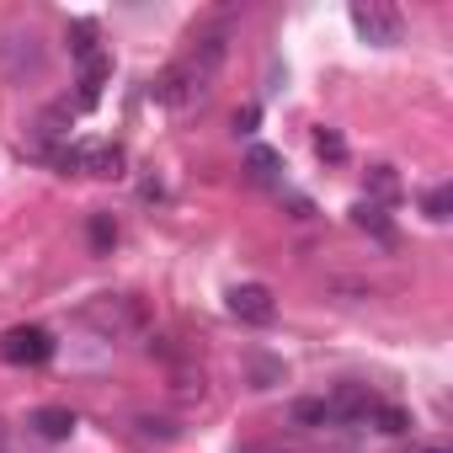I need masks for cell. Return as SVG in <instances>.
I'll list each match as a JSON object with an SVG mask.
<instances>
[{
  "instance_id": "17",
  "label": "cell",
  "mask_w": 453,
  "mask_h": 453,
  "mask_svg": "<svg viewBox=\"0 0 453 453\" xmlns=\"http://www.w3.org/2000/svg\"><path fill=\"white\" fill-rule=\"evenodd\" d=\"M65 38H70V54H75V59L102 54V49H96V22H70V33H65Z\"/></svg>"
},
{
  "instance_id": "14",
  "label": "cell",
  "mask_w": 453,
  "mask_h": 453,
  "mask_svg": "<svg viewBox=\"0 0 453 453\" xmlns=\"http://www.w3.org/2000/svg\"><path fill=\"white\" fill-rule=\"evenodd\" d=\"M288 416H294V426H310V432H315V426H336L331 400H294V411H288Z\"/></svg>"
},
{
  "instance_id": "19",
  "label": "cell",
  "mask_w": 453,
  "mask_h": 453,
  "mask_svg": "<svg viewBox=\"0 0 453 453\" xmlns=\"http://www.w3.org/2000/svg\"><path fill=\"white\" fill-rule=\"evenodd\" d=\"M421 208H426V219H432V224H442V219H448V208H453V187H448V181H437V187L421 197Z\"/></svg>"
},
{
  "instance_id": "3",
  "label": "cell",
  "mask_w": 453,
  "mask_h": 453,
  "mask_svg": "<svg viewBox=\"0 0 453 453\" xmlns=\"http://www.w3.org/2000/svg\"><path fill=\"white\" fill-rule=\"evenodd\" d=\"M0 75H6L12 86H27V81L43 75V43H38V33L12 27L6 38H0Z\"/></svg>"
},
{
  "instance_id": "8",
  "label": "cell",
  "mask_w": 453,
  "mask_h": 453,
  "mask_svg": "<svg viewBox=\"0 0 453 453\" xmlns=\"http://www.w3.org/2000/svg\"><path fill=\"white\" fill-rule=\"evenodd\" d=\"M123 165H128L123 144H81V171L86 176H123Z\"/></svg>"
},
{
  "instance_id": "1",
  "label": "cell",
  "mask_w": 453,
  "mask_h": 453,
  "mask_svg": "<svg viewBox=\"0 0 453 453\" xmlns=\"http://www.w3.org/2000/svg\"><path fill=\"white\" fill-rule=\"evenodd\" d=\"M219 65H224V33H203L176 65H165L160 75H155V102L160 107H171V112H187V107H197L203 96H208V86H213V75H219Z\"/></svg>"
},
{
  "instance_id": "6",
  "label": "cell",
  "mask_w": 453,
  "mask_h": 453,
  "mask_svg": "<svg viewBox=\"0 0 453 453\" xmlns=\"http://www.w3.org/2000/svg\"><path fill=\"white\" fill-rule=\"evenodd\" d=\"M224 304H230V315L241 326H273L278 320V299L267 283H235L230 294H224Z\"/></svg>"
},
{
  "instance_id": "11",
  "label": "cell",
  "mask_w": 453,
  "mask_h": 453,
  "mask_svg": "<svg viewBox=\"0 0 453 453\" xmlns=\"http://www.w3.org/2000/svg\"><path fill=\"white\" fill-rule=\"evenodd\" d=\"M107 70H112V59H107V54H91V59H81V107H96V102H102Z\"/></svg>"
},
{
  "instance_id": "20",
  "label": "cell",
  "mask_w": 453,
  "mask_h": 453,
  "mask_svg": "<svg viewBox=\"0 0 453 453\" xmlns=\"http://www.w3.org/2000/svg\"><path fill=\"white\" fill-rule=\"evenodd\" d=\"M257 123H262V107H257V102H246V107L235 112V134H257Z\"/></svg>"
},
{
  "instance_id": "2",
  "label": "cell",
  "mask_w": 453,
  "mask_h": 453,
  "mask_svg": "<svg viewBox=\"0 0 453 453\" xmlns=\"http://www.w3.org/2000/svg\"><path fill=\"white\" fill-rule=\"evenodd\" d=\"M81 320H86L96 336H107V342H123V336H139V331H144V310H139V299H128V294H102V299H91V304L81 310Z\"/></svg>"
},
{
  "instance_id": "10",
  "label": "cell",
  "mask_w": 453,
  "mask_h": 453,
  "mask_svg": "<svg viewBox=\"0 0 453 453\" xmlns=\"http://www.w3.org/2000/svg\"><path fill=\"white\" fill-rule=\"evenodd\" d=\"M246 176H251L257 187H283V160H278V150L251 144V155H246Z\"/></svg>"
},
{
  "instance_id": "4",
  "label": "cell",
  "mask_w": 453,
  "mask_h": 453,
  "mask_svg": "<svg viewBox=\"0 0 453 453\" xmlns=\"http://www.w3.org/2000/svg\"><path fill=\"white\" fill-rule=\"evenodd\" d=\"M352 27H357V38L363 43H373V49H395L400 43V33H405V17L395 12V6H384V0H352Z\"/></svg>"
},
{
  "instance_id": "12",
  "label": "cell",
  "mask_w": 453,
  "mask_h": 453,
  "mask_svg": "<svg viewBox=\"0 0 453 453\" xmlns=\"http://www.w3.org/2000/svg\"><path fill=\"white\" fill-rule=\"evenodd\" d=\"M395 197H400L395 165H373V171H368V197H363V203H379V208H384V203H395Z\"/></svg>"
},
{
  "instance_id": "18",
  "label": "cell",
  "mask_w": 453,
  "mask_h": 453,
  "mask_svg": "<svg viewBox=\"0 0 453 453\" xmlns=\"http://www.w3.org/2000/svg\"><path fill=\"white\" fill-rule=\"evenodd\" d=\"M315 155H320V160H331V165H342V160H347V139H342L336 128H326V123H320V128H315Z\"/></svg>"
},
{
  "instance_id": "7",
  "label": "cell",
  "mask_w": 453,
  "mask_h": 453,
  "mask_svg": "<svg viewBox=\"0 0 453 453\" xmlns=\"http://www.w3.org/2000/svg\"><path fill=\"white\" fill-rule=\"evenodd\" d=\"M27 426H33L43 442H65V437L75 432V411H70V405H38V411L27 416Z\"/></svg>"
},
{
  "instance_id": "13",
  "label": "cell",
  "mask_w": 453,
  "mask_h": 453,
  "mask_svg": "<svg viewBox=\"0 0 453 453\" xmlns=\"http://www.w3.org/2000/svg\"><path fill=\"white\" fill-rule=\"evenodd\" d=\"M246 368H251V389H273V384H283V379H288V368H283L278 357H262V352H251V357H246Z\"/></svg>"
},
{
  "instance_id": "9",
  "label": "cell",
  "mask_w": 453,
  "mask_h": 453,
  "mask_svg": "<svg viewBox=\"0 0 453 453\" xmlns=\"http://www.w3.org/2000/svg\"><path fill=\"white\" fill-rule=\"evenodd\" d=\"M352 224H357V230H368L384 251H395V224H389V213L379 203H352Z\"/></svg>"
},
{
  "instance_id": "21",
  "label": "cell",
  "mask_w": 453,
  "mask_h": 453,
  "mask_svg": "<svg viewBox=\"0 0 453 453\" xmlns=\"http://www.w3.org/2000/svg\"><path fill=\"white\" fill-rule=\"evenodd\" d=\"M421 453H448V448H421Z\"/></svg>"
},
{
  "instance_id": "16",
  "label": "cell",
  "mask_w": 453,
  "mask_h": 453,
  "mask_svg": "<svg viewBox=\"0 0 453 453\" xmlns=\"http://www.w3.org/2000/svg\"><path fill=\"white\" fill-rule=\"evenodd\" d=\"M368 421H373L379 432H389V437H400V432L411 426V411H400V405H384V400H379V405L368 411Z\"/></svg>"
},
{
  "instance_id": "5",
  "label": "cell",
  "mask_w": 453,
  "mask_h": 453,
  "mask_svg": "<svg viewBox=\"0 0 453 453\" xmlns=\"http://www.w3.org/2000/svg\"><path fill=\"white\" fill-rule=\"evenodd\" d=\"M0 357H6L12 368H43L54 357V336L43 326H12L6 336H0Z\"/></svg>"
},
{
  "instance_id": "15",
  "label": "cell",
  "mask_w": 453,
  "mask_h": 453,
  "mask_svg": "<svg viewBox=\"0 0 453 453\" xmlns=\"http://www.w3.org/2000/svg\"><path fill=\"white\" fill-rule=\"evenodd\" d=\"M86 235H91V251H96V257H107V251L118 246V219H112V213H91Z\"/></svg>"
}]
</instances>
